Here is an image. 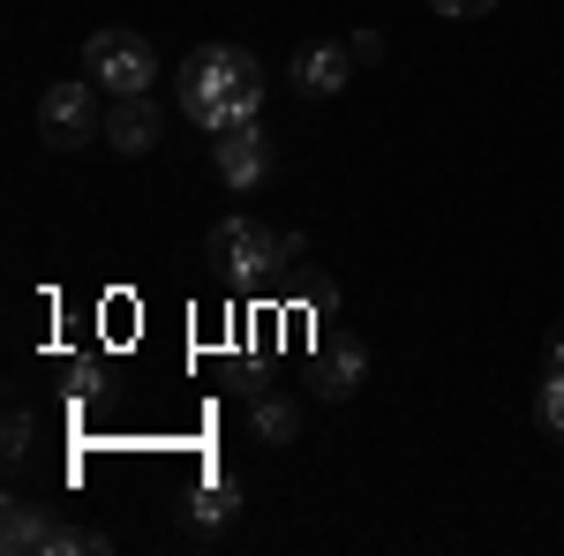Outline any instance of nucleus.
<instances>
[{"instance_id":"nucleus-1","label":"nucleus","mask_w":564,"mask_h":556,"mask_svg":"<svg viewBox=\"0 0 564 556\" xmlns=\"http://www.w3.org/2000/svg\"><path fill=\"white\" fill-rule=\"evenodd\" d=\"M181 113L196 121V129H241V121H263V68L257 53H241V45H204V53H188L181 61Z\"/></svg>"},{"instance_id":"nucleus-2","label":"nucleus","mask_w":564,"mask_h":556,"mask_svg":"<svg viewBox=\"0 0 564 556\" xmlns=\"http://www.w3.org/2000/svg\"><path fill=\"white\" fill-rule=\"evenodd\" d=\"M84 76L106 84L113 98H143V90L159 84V45L143 39V31H98L84 45Z\"/></svg>"},{"instance_id":"nucleus-3","label":"nucleus","mask_w":564,"mask_h":556,"mask_svg":"<svg viewBox=\"0 0 564 556\" xmlns=\"http://www.w3.org/2000/svg\"><path fill=\"white\" fill-rule=\"evenodd\" d=\"M39 135H45V151H84V143H98V135H106L98 84H90V76L45 84V98H39Z\"/></svg>"},{"instance_id":"nucleus-4","label":"nucleus","mask_w":564,"mask_h":556,"mask_svg":"<svg viewBox=\"0 0 564 556\" xmlns=\"http://www.w3.org/2000/svg\"><path fill=\"white\" fill-rule=\"evenodd\" d=\"M212 263L226 271V279H263L271 263H286V233H271V226H257V218H218L212 226Z\"/></svg>"},{"instance_id":"nucleus-5","label":"nucleus","mask_w":564,"mask_h":556,"mask_svg":"<svg viewBox=\"0 0 564 556\" xmlns=\"http://www.w3.org/2000/svg\"><path fill=\"white\" fill-rule=\"evenodd\" d=\"M212 159H218V181H226L234 196L263 188V181H271V135H263V121H241V129H226Z\"/></svg>"},{"instance_id":"nucleus-6","label":"nucleus","mask_w":564,"mask_h":556,"mask_svg":"<svg viewBox=\"0 0 564 556\" xmlns=\"http://www.w3.org/2000/svg\"><path fill=\"white\" fill-rule=\"evenodd\" d=\"M347 84H354V45L308 39L302 53H294V90H302V98H339Z\"/></svg>"},{"instance_id":"nucleus-7","label":"nucleus","mask_w":564,"mask_h":556,"mask_svg":"<svg viewBox=\"0 0 564 556\" xmlns=\"http://www.w3.org/2000/svg\"><path fill=\"white\" fill-rule=\"evenodd\" d=\"M106 143H113L121 159H143V151L159 143V106H151V90H143V98H113V106H106Z\"/></svg>"},{"instance_id":"nucleus-8","label":"nucleus","mask_w":564,"mask_h":556,"mask_svg":"<svg viewBox=\"0 0 564 556\" xmlns=\"http://www.w3.org/2000/svg\"><path fill=\"white\" fill-rule=\"evenodd\" d=\"M361 377H369V346L361 339H332L324 346V361H316V391H324V399H354Z\"/></svg>"},{"instance_id":"nucleus-9","label":"nucleus","mask_w":564,"mask_h":556,"mask_svg":"<svg viewBox=\"0 0 564 556\" xmlns=\"http://www.w3.org/2000/svg\"><path fill=\"white\" fill-rule=\"evenodd\" d=\"M234 512H241V489H234V473H212V481L188 497V526H196V534H218V526H234Z\"/></svg>"},{"instance_id":"nucleus-10","label":"nucleus","mask_w":564,"mask_h":556,"mask_svg":"<svg viewBox=\"0 0 564 556\" xmlns=\"http://www.w3.org/2000/svg\"><path fill=\"white\" fill-rule=\"evenodd\" d=\"M249 428H257L263 444H294V436H302V406L279 399V391H257V399H249Z\"/></svg>"},{"instance_id":"nucleus-11","label":"nucleus","mask_w":564,"mask_h":556,"mask_svg":"<svg viewBox=\"0 0 564 556\" xmlns=\"http://www.w3.org/2000/svg\"><path fill=\"white\" fill-rule=\"evenodd\" d=\"M45 534H53V519H45L39 504H8V526H0V549H8V556L45 549Z\"/></svg>"},{"instance_id":"nucleus-12","label":"nucleus","mask_w":564,"mask_h":556,"mask_svg":"<svg viewBox=\"0 0 564 556\" xmlns=\"http://www.w3.org/2000/svg\"><path fill=\"white\" fill-rule=\"evenodd\" d=\"M534 422H542V428L564 444V369H550V377L534 384Z\"/></svg>"},{"instance_id":"nucleus-13","label":"nucleus","mask_w":564,"mask_h":556,"mask_svg":"<svg viewBox=\"0 0 564 556\" xmlns=\"http://www.w3.org/2000/svg\"><path fill=\"white\" fill-rule=\"evenodd\" d=\"M23 451H31V414L15 406V414H8V459H23Z\"/></svg>"},{"instance_id":"nucleus-14","label":"nucleus","mask_w":564,"mask_h":556,"mask_svg":"<svg viewBox=\"0 0 564 556\" xmlns=\"http://www.w3.org/2000/svg\"><path fill=\"white\" fill-rule=\"evenodd\" d=\"M436 15H452V23H467V15H489V8H497V0H430Z\"/></svg>"},{"instance_id":"nucleus-15","label":"nucleus","mask_w":564,"mask_h":556,"mask_svg":"<svg viewBox=\"0 0 564 556\" xmlns=\"http://www.w3.org/2000/svg\"><path fill=\"white\" fill-rule=\"evenodd\" d=\"M550 369H564V324L550 331Z\"/></svg>"}]
</instances>
